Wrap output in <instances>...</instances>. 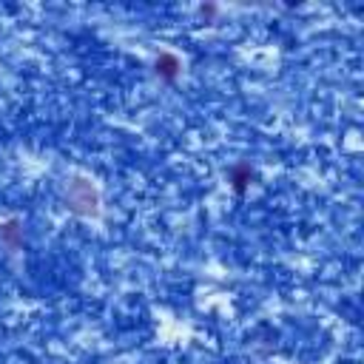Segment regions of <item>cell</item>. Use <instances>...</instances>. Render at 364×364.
Instances as JSON below:
<instances>
[{
    "label": "cell",
    "mask_w": 364,
    "mask_h": 364,
    "mask_svg": "<svg viewBox=\"0 0 364 364\" xmlns=\"http://www.w3.org/2000/svg\"><path fill=\"white\" fill-rule=\"evenodd\" d=\"M65 208L77 216H97L100 213V193L85 176H74L65 188Z\"/></svg>",
    "instance_id": "obj_1"
},
{
    "label": "cell",
    "mask_w": 364,
    "mask_h": 364,
    "mask_svg": "<svg viewBox=\"0 0 364 364\" xmlns=\"http://www.w3.org/2000/svg\"><path fill=\"white\" fill-rule=\"evenodd\" d=\"M154 71H156L159 80L176 82V77H179V71H182V63H179V57H176L173 51H159L156 60H154Z\"/></svg>",
    "instance_id": "obj_2"
},
{
    "label": "cell",
    "mask_w": 364,
    "mask_h": 364,
    "mask_svg": "<svg viewBox=\"0 0 364 364\" xmlns=\"http://www.w3.org/2000/svg\"><path fill=\"white\" fill-rule=\"evenodd\" d=\"M253 179H256V173H253V168H250L247 162H236V165L228 168V182H230V188H233L236 193H245Z\"/></svg>",
    "instance_id": "obj_3"
},
{
    "label": "cell",
    "mask_w": 364,
    "mask_h": 364,
    "mask_svg": "<svg viewBox=\"0 0 364 364\" xmlns=\"http://www.w3.org/2000/svg\"><path fill=\"white\" fill-rule=\"evenodd\" d=\"M0 242L9 250H17L23 245V222L20 219H6L0 222Z\"/></svg>",
    "instance_id": "obj_4"
},
{
    "label": "cell",
    "mask_w": 364,
    "mask_h": 364,
    "mask_svg": "<svg viewBox=\"0 0 364 364\" xmlns=\"http://www.w3.org/2000/svg\"><path fill=\"white\" fill-rule=\"evenodd\" d=\"M199 11H202V17H213V14H216V6H210V3H208V6H202Z\"/></svg>",
    "instance_id": "obj_5"
}]
</instances>
